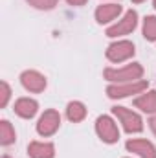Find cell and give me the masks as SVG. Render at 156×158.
<instances>
[{
	"label": "cell",
	"mask_w": 156,
	"mask_h": 158,
	"mask_svg": "<svg viewBox=\"0 0 156 158\" xmlns=\"http://www.w3.org/2000/svg\"><path fill=\"white\" fill-rule=\"evenodd\" d=\"M114 114L121 119L125 131H129V132H140L142 131V119L138 114H134L123 107H114Z\"/></svg>",
	"instance_id": "6da1fadb"
},
{
	"label": "cell",
	"mask_w": 156,
	"mask_h": 158,
	"mask_svg": "<svg viewBox=\"0 0 156 158\" xmlns=\"http://www.w3.org/2000/svg\"><path fill=\"white\" fill-rule=\"evenodd\" d=\"M143 70L140 64H130L127 68H121V70H105V77L110 79V81H123V79H138L142 77Z\"/></svg>",
	"instance_id": "7a4b0ae2"
},
{
	"label": "cell",
	"mask_w": 156,
	"mask_h": 158,
	"mask_svg": "<svg viewBox=\"0 0 156 158\" xmlns=\"http://www.w3.org/2000/svg\"><path fill=\"white\" fill-rule=\"evenodd\" d=\"M130 55H134V46H132L130 42H127V40L116 42V44H112V46L107 50V57H109L110 61H116V63L129 59Z\"/></svg>",
	"instance_id": "3957f363"
},
{
	"label": "cell",
	"mask_w": 156,
	"mask_h": 158,
	"mask_svg": "<svg viewBox=\"0 0 156 158\" xmlns=\"http://www.w3.org/2000/svg\"><path fill=\"white\" fill-rule=\"evenodd\" d=\"M136 19H138L136 11H129L123 20H119L116 26H112V28L107 30V35L109 37H116V35H125V33L132 31L134 26H136Z\"/></svg>",
	"instance_id": "277c9868"
},
{
	"label": "cell",
	"mask_w": 156,
	"mask_h": 158,
	"mask_svg": "<svg viewBox=\"0 0 156 158\" xmlns=\"http://www.w3.org/2000/svg\"><path fill=\"white\" fill-rule=\"evenodd\" d=\"M59 123H61L59 114H57L55 110H48V112H44V114H42V118H40L39 125H37V129H39L40 134L48 136V134H53V132L57 131Z\"/></svg>",
	"instance_id": "5b68a950"
},
{
	"label": "cell",
	"mask_w": 156,
	"mask_h": 158,
	"mask_svg": "<svg viewBox=\"0 0 156 158\" xmlns=\"http://www.w3.org/2000/svg\"><path fill=\"white\" fill-rule=\"evenodd\" d=\"M97 132L103 138V142H107V143H114L117 140L116 125L112 123V119L107 118V116H101V118L97 119Z\"/></svg>",
	"instance_id": "8992f818"
},
{
	"label": "cell",
	"mask_w": 156,
	"mask_h": 158,
	"mask_svg": "<svg viewBox=\"0 0 156 158\" xmlns=\"http://www.w3.org/2000/svg\"><path fill=\"white\" fill-rule=\"evenodd\" d=\"M143 88H147V83L145 81H138V83H130V85H125V86H109V96L110 98H125L129 94H136V92H142Z\"/></svg>",
	"instance_id": "52a82bcc"
},
{
	"label": "cell",
	"mask_w": 156,
	"mask_h": 158,
	"mask_svg": "<svg viewBox=\"0 0 156 158\" xmlns=\"http://www.w3.org/2000/svg\"><path fill=\"white\" fill-rule=\"evenodd\" d=\"M127 149H130L132 153H138L142 158H156L154 147L145 140H130L127 142Z\"/></svg>",
	"instance_id": "ba28073f"
},
{
	"label": "cell",
	"mask_w": 156,
	"mask_h": 158,
	"mask_svg": "<svg viewBox=\"0 0 156 158\" xmlns=\"http://www.w3.org/2000/svg\"><path fill=\"white\" fill-rule=\"evenodd\" d=\"M22 85L28 88V90H33V92H42L44 86H46V79L42 77L37 72H24L22 74Z\"/></svg>",
	"instance_id": "9c48e42d"
},
{
	"label": "cell",
	"mask_w": 156,
	"mask_h": 158,
	"mask_svg": "<svg viewBox=\"0 0 156 158\" xmlns=\"http://www.w3.org/2000/svg\"><path fill=\"white\" fill-rule=\"evenodd\" d=\"M121 11V6H117V4H107V6H101V7H97V11H96V19H97V22H109V20H112L114 17H117V13Z\"/></svg>",
	"instance_id": "30bf717a"
},
{
	"label": "cell",
	"mask_w": 156,
	"mask_h": 158,
	"mask_svg": "<svg viewBox=\"0 0 156 158\" xmlns=\"http://www.w3.org/2000/svg\"><path fill=\"white\" fill-rule=\"evenodd\" d=\"M15 112L22 118H31L37 112V103L33 99H18L15 103Z\"/></svg>",
	"instance_id": "8fae6325"
},
{
	"label": "cell",
	"mask_w": 156,
	"mask_h": 158,
	"mask_svg": "<svg viewBox=\"0 0 156 158\" xmlns=\"http://www.w3.org/2000/svg\"><path fill=\"white\" fill-rule=\"evenodd\" d=\"M30 156L31 158H51L53 156V145L51 143H30Z\"/></svg>",
	"instance_id": "7c38bea8"
},
{
	"label": "cell",
	"mask_w": 156,
	"mask_h": 158,
	"mask_svg": "<svg viewBox=\"0 0 156 158\" xmlns=\"http://www.w3.org/2000/svg\"><path fill=\"white\" fill-rule=\"evenodd\" d=\"M136 107L143 109L145 112H154L156 110V92H149L143 98L136 99Z\"/></svg>",
	"instance_id": "4fadbf2b"
},
{
	"label": "cell",
	"mask_w": 156,
	"mask_h": 158,
	"mask_svg": "<svg viewBox=\"0 0 156 158\" xmlns=\"http://www.w3.org/2000/svg\"><path fill=\"white\" fill-rule=\"evenodd\" d=\"M15 140V132L9 125V121H0V143L7 145Z\"/></svg>",
	"instance_id": "5bb4252c"
},
{
	"label": "cell",
	"mask_w": 156,
	"mask_h": 158,
	"mask_svg": "<svg viewBox=\"0 0 156 158\" xmlns=\"http://www.w3.org/2000/svg\"><path fill=\"white\" fill-rule=\"evenodd\" d=\"M84 114H86V109L81 105V103H70L68 105V118L72 119V121H81V119L84 118Z\"/></svg>",
	"instance_id": "9a60e30c"
},
{
	"label": "cell",
	"mask_w": 156,
	"mask_h": 158,
	"mask_svg": "<svg viewBox=\"0 0 156 158\" xmlns=\"http://www.w3.org/2000/svg\"><path fill=\"white\" fill-rule=\"evenodd\" d=\"M143 35L149 40H156V17H147L143 24Z\"/></svg>",
	"instance_id": "2e32d148"
},
{
	"label": "cell",
	"mask_w": 156,
	"mask_h": 158,
	"mask_svg": "<svg viewBox=\"0 0 156 158\" xmlns=\"http://www.w3.org/2000/svg\"><path fill=\"white\" fill-rule=\"evenodd\" d=\"M31 6H35V7H39V9H51L55 4H57V0H28Z\"/></svg>",
	"instance_id": "e0dca14e"
},
{
	"label": "cell",
	"mask_w": 156,
	"mask_h": 158,
	"mask_svg": "<svg viewBox=\"0 0 156 158\" xmlns=\"http://www.w3.org/2000/svg\"><path fill=\"white\" fill-rule=\"evenodd\" d=\"M0 92H2V98H0V107H6L7 103V98H9V86L6 83L0 85Z\"/></svg>",
	"instance_id": "ac0fdd59"
},
{
	"label": "cell",
	"mask_w": 156,
	"mask_h": 158,
	"mask_svg": "<svg viewBox=\"0 0 156 158\" xmlns=\"http://www.w3.org/2000/svg\"><path fill=\"white\" fill-rule=\"evenodd\" d=\"M68 2H70V4H74V6H83L86 0H68Z\"/></svg>",
	"instance_id": "d6986e66"
},
{
	"label": "cell",
	"mask_w": 156,
	"mask_h": 158,
	"mask_svg": "<svg viewBox=\"0 0 156 158\" xmlns=\"http://www.w3.org/2000/svg\"><path fill=\"white\" fill-rule=\"evenodd\" d=\"M151 127H153V131H154V134H156V116L151 119Z\"/></svg>",
	"instance_id": "ffe728a7"
},
{
	"label": "cell",
	"mask_w": 156,
	"mask_h": 158,
	"mask_svg": "<svg viewBox=\"0 0 156 158\" xmlns=\"http://www.w3.org/2000/svg\"><path fill=\"white\" fill-rule=\"evenodd\" d=\"M132 2H143V0H132Z\"/></svg>",
	"instance_id": "44dd1931"
},
{
	"label": "cell",
	"mask_w": 156,
	"mask_h": 158,
	"mask_svg": "<svg viewBox=\"0 0 156 158\" xmlns=\"http://www.w3.org/2000/svg\"><path fill=\"white\" fill-rule=\"evenodd\" d=\"M154 6H156V0H154Z\"/></svg>",
	"instance_id": "7402d4cb"
}]
</instances>
